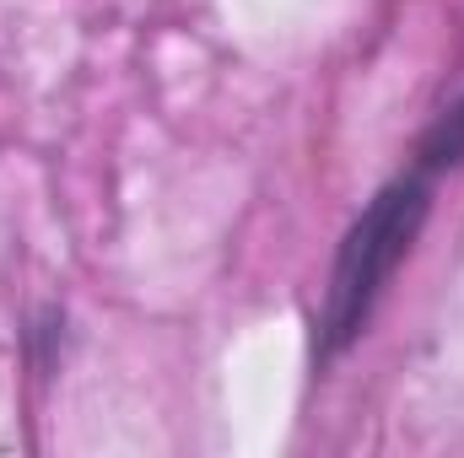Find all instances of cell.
I'll return each instance as SVG.
<instances>
[{
	"label": "cell",
	"instance_id": "6da1fadb",
	"mask_svg": "<svg viewBox=\"0 0 464 458\" xmlns=\"http://www.w3.org/2000/svg\"><path fill=\"white\" fill-rule=\"evenodd\" d=\"M432 195V173H405L389 189H378V200L351 222L346 243L335 253V275H330V297L319 313V356H341L362 324L372 319L383 286L394 281V270L405 264L416 232L427 222V200Z\"/></svg>",
	"mask_w": 464,
	"mask_h": 458
}]
</instances>
